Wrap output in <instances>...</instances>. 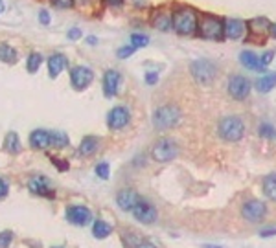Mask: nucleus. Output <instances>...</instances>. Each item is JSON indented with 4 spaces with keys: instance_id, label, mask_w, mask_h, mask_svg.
<instances>
[{
    "instance_id": "obj_1",
    "label": "nucleus",
    "mask_w": 276,
    "mask_h": 248,
    "mask_svg": "<svg viewBox=\"0 0 276 248\" xmlns=\"http://www.w3.org/2000/svg\"><path fill=\"white\" fill-rule=\"evenodd\" d=\"M171 20H173V30L179 35H193L199 28L197 13H195V9L188 8V6H180V8L173 9Z\"/></svg>"
},
{
    "instance_id": "obj_2",
    "label": "nucleus",
    "mask_w": 276,
    "mask_h": 248,
    "mask_svg": "<svg viewBox=\"0 0 276 248\" xmlns=\"http://www.w3.org/2000/svg\"><path fill=\"white\" fill-rule=\"evenodd\" d=\"M219 136L225 140V142H239L243 138L245 133V125L241 121V118L238 116H226L219 121Z\"/></svg>"
},
{
    "instance_id": "obj_3",
    "label": "nucleus",
    "mask_w": 276,
    "mask_h": 248,
    "mask_svg": "<svg viewBox=\"0 0 276 248\" xmlns=\"http://www.w3.org/2000/svg\"><path fill=\"white\" fill-rule=\"evenodd\" d=\"M180 119V110L175 105H162L155 110L153 114V125L160 131H166V129H171L179 123Z\"/></svg>"
},
{
    "instance_id": "obj_4",
    "label": "nucleus",
    "mask_w": 276,
    "mask_h": 248,
    "mask_svg": "<svg viewBox=\"0 0 276 248\" xmlns=\"http://www.w3.org/2000/svg\"><path fill=\"white\" fill-rule=\"evenodd\" d=\"M217 73V66L210 59H197L192 63V76L201 85H208L214 81Z\"/></svg>"
},
{
    "instance_id": "obj_5",
    "label": "nucleus",
    "mask_w": 276,
    "mask_h": 248,
    "mask_svg": "<svg viewBox=\"0 0 276 248\" xmlns=\"http://www.w3.org/2000/svg\"><path fill=\"white\" fill-rule=\"evenodd\" d=\"M197 32L201 37L210 39V41H217L225 35L223 33V22L217 17H212V15H202V18L199 20Z\"/></svg>"
},
{
    "instance_id": "obj_6",
    "label": "nucleus",
    "mask_w": 276,
    "mask_h": 248,
    "mask_svg": "<svg viewBox=\"0 0 276 248\" xmlns=\"http://www.w3.org/2000/svg\"><path fill=\"white\" fill-rule=\"evenodd\" d=\"M151 155L156 162H170L179 155V145L171 138H162L153 145Z\"/></svg>"
},
{
    "instance_id": "obj_7",
    "label": "nucleus",
    "mask_w": 276,
    "mask_h": 248,
    "mask_svg": "<svg viewBox=\"0 0 276 248\" xmlns=\"http://www.w3.org/2000/svg\"><path fill=\"white\" fill-rule=\"evenodd\" d=\"M94 79V72L88 66H74L70 70V83L76 90H85Z\"/></svg>"
},
{
    "instance_id": "obj_8",
    "label": "nucleus",
    "mask_w": 276,
    "mask_h": 248,
    "mask_svg": "<svg viewBox=\"0 0 276 248\" xmlns=\"http://www.w3.org/2000/svg\"><path fill=\"white\" fill-rule=\"evenodd\" d=\"M265 213H267V206L262 201H256V199L247 201L243 204V208H241V215L248 222H260L265 217Z\"/></svg>"
},
{
    "instance_id": "obj_9",
    "label": "nucleus",
    "mask_w": 276,
    "mask_h": 248,
    "mask_svg": "<svg viewBox=\"0 0 276 248\" xmlns=\"http://www.w3.org/2000/svg\"><path fill=\"white\" fill-rule=\"evenodd\" d=\"M66 220L74 226H87L92 220V211L87 206L74 204L66 208Z\"/></svg>"
},
{
    "instance_id": "obj_10",
    "label": "nucleus",
    "mask_w": 276,
    "mask_h": 248,
    "mask_svg": "<svg viewBox=\"0 0 276 248\" xmlns=\"http://www.w3.org/2000/svg\"><path fill=\"white\" fill-rule=\"evenodd\" d=\"M129 121H131V114H129V110L125 107H114L107 114V125L112 131H120V129L127 127Z\"/></svg>"
},
{
    "instance_id": "obj_11",
    "label": "nucleus",
    "mask_w": 276,
    "mask_h": 248,
    "mask_svg": "<svg viewBox=\"0 0 276 248\" xmlns=\"http://www.w3.org/2000/svg\"><path fill=\"white\" fill-rule=\"evenodd\" d=\"M250 92V81L243 76H232L228 79V94L234 100H245Z\"/></svg>"
},
{
    "instance_id": "obj_12",
    "label": "nucleus",
    "mask_w": 276,
    "mask_h": 248,
    "mask_svg": "<svg viewBox=\"0 0 276 248\" xmlns=\"http://www.w3.org/2000/svg\"><path fill=\"white\" fill-rule=\"evenodd\" d=\"M133 215L136 220H140V222H144V225H151L153 220L156 219V210L155 206H153L151 202H147V201H140L136 202V206L133 208Z\"/></svg>"
},
{
    "instance_id": "obj_13",
    "label": "nucleus",
    "mask_w": 276,
    "mask_h": 248,
    "mask_svg": "<svg viewBox=\"0 0 276 248\" xmlns=\"http://www.w3.org/2000/svg\"><path fill=\"white\" fill-rule=\"evenodd\" d=\"M30 191L35 195H42V197H54V189H52V182L46 177H32L28 182Z\"/></svg>"
},
{
    "instance_id": "obj_14",
    "label": "nucleus",
    "mask_w": 276,
    "mask_h": 248,
    "mask_svg": "<svg viewBox=\"0 0 276 248\" xmlns=\"http://www.w3.org/2000/svg\"><path fill=\"white\" fill-rule=\"evenodd\" d=\"M120 81H122V76H120L118 70H107L103 73V94L107 97H112L118 94Z\"/></svg>"
},
{
    "instance_id": "obj_15",
    "label": "nucleus",
    "mask_w": 276,
    "mask_h": 248,
    "mask_svg": "<svg viewBox=\"0 0 276 248\" xmlns=\"http://www.w3.org/2000/svg\"><path fill=\"white\" fill-rule=\"evenodd\" d=\"M245 30H247V26H245V22L239 20V18H228V20H225V24H223V33L226 35V39H232V41L241 39V37L245 35Z\"/></svg>"
},
{
    "instance_id": "obj_16",
    "label": "nucleus",
    "mask_w": 276,
    "mask_h": 248,
    "mask_svg": "<svg viewBox=\"0 0 276 248\" xmlns=\"http://www.w3.org/2000/svg\"><path fill=\"white\" fill-rule=\"evenodd\" d=\"M30 145H32V149H37V151H46L50 147V133L44 131V129H35L30 134Z\"/></svg>"
},
{
    "instance_id": "obj_17",
    "label": "nucleus",
    "mask_w": 276,
    "mask_h": 248,
    "mask_svg": "<svg viewBox=\"0 0 276 248\" xmlns=\"http://www.w3.org/2000/svg\"><path fill=\"white\" fill-rule=\"evenodd\" d=\"M138 201H140V197H138V193L134 191V189H122V191L116 195V202H118V206L124 211L133 210Z\"/></svg>"
},
{
    "instance_id": "obj_18",
    "label": "nucleus",
    "mask_w": 276,
    "mask_h": 248,
    "mask_svg": "<svg viewBox=\"0 0 276 248\" xmlns=\"http://www.w3.org/2000/svg\"><path fill=\"white\" fill-rule=\"evenodd\" d=\"M66 66H68V59L63 54H52L48 57V73H50L52 79L57 78Z\"/></svg>"
},
{
    "instance_id": "obj_19",
    "label": "nucleus",
    "mask_w": 276,
    "mask_h": 248,
    "mask_svg": "<svg viewBox=\"0 0 276 248\" xmlns=\"http://www.w3.org/2000/svg\"><path fill=\"white\" fill-rule=\"evenodd\" d=\"M239 61H241V64L248 70H256V72H260V70L265 68L262 64V61H260V57H258L254 52H247V50L241 52V54H239Z\"/></svg>"
},
{
    "instance_id": "obj_20",
    "label": "nucleus",
    "mask_w": 276,
    "mask_h": 248,
    "mask_svg": "<svg viewBox=\"0 0 276 248\" xmlns=\"http://www.w3.org/2000/svg\"><path fill=\"white\" fill-rule=\"evenodd\" d=\"M100 147V140L96 136H85L79 143V155L81 156H92Z\"/></svg>"
},
{
    "instance_id": "obj_21",
    "label": "nucleus",
    "mask_w": 276,
    "mask_h": 248,
    "mask_svg": "<svg viewBox=\"0 0 276 248\" xmlns=\"http://www.w3.org/2000/svg\"><path fill=\"white\" fill-rule=\"evenodd\" d=\"M18 59V54L15 48H11L9 44H6V42H2L0 44V61L6 64H15Z\"/></svg>"
},
{
    "instance_id": "obj_22",
    "label": "nucleus",
    "mask_w": 276,
    "mask_h": 248,
    "mask_svg": "<svg viewBox=\"0 0 276 248\" xmlns=\"http://www.w3.org/2000/svg\"><path fill=\"white\" fill-rule=\"evenodd\" d=\"M276 87V73H265V76H262V78L256 81V88L260 92H271L272 88Z\"/></svg>"
},
{
    "instance_id": "obj_23",
    "label": "nucleus",
    "mask_w": 276,
    "mask_h": 248,
    "mask_svg": "<svg viewBox=\"0 0 276 248\" xmlns=\"http://www.w3.org/2000/svg\"><path fill=\"white\" fill-rule=\"evenodd\" d=\"M4 149L8 153H11V155H17V153L20 151V140H18V134L15 133V131H11V133L6 134Z\"/></svg>"
},
{
    "instance_id": "obj_24",
    "label": "nucleus",
    "mask_w": 276,
    "mask_h": 248,
    "mask_svg": "<svg viewBox=\"0 0 276 248\" xmlns=\"http://www.w3.org/2000/svg\"><path fill=\"white\" fill-rule=\"evenodd\" d=\"M110 232H112V226L107 225L105 220H94V225H92V235L96 239H105L110 235Z\"/></svg>"
},
{
    "instance_id": "obj_25",
    "label": "nucleus",
    "mask_w": 276,
    "mask_h": 248,
    "mask_svg": "<svg viewBox=\"0 0 276 248\" xmlns=\"http://www.w3.org/2000/svg\"><path fill=\"white\" fill-rule=\"evenodd\" d=\"M263 193L269 201L276 202V173L267 175L265 180H263Z\"/></svg>"
},
{
    "instance_id": "obj_26",
    "label": "nucleus",
    "mask_w": 276,
    "mask_h": 248,
    "mask_svg": "<svg viewBox=\"0 0 276 248\" xmlns=\"http://www.w3.org/2000/svg\"><path fill=\"white\" fill-rule=\"evenodd\" d=\"M248 28H250V32H252L254 35H265V33L271 30V24H269L267 18H254V20L248 22Z\"/></svg>"
},
{
    "instance_id": "obj_27",
    "label": "nucleus",
    "mask_w": 276,
    "mask_h": 248,
    "mask_svg": "<svg viewBox=\"0 0 276 248\" xmlns=\"http://www.w3.org/2000/svg\"><path fill=\"white\" fill-rule=\"evenodd\" d=\"M68 143H70V138L66 136V133H63V131H54V133H50V147L64 149Z\"/></svg>"
},
{
    "instance_id": "obj_28",
    "label": "nucleus",
    "mask_w": 276,
    "mask_h": 248,
    "mask_svg": "<svg viewBox=\"0 0 276 248\" xmlns=\"http://www.w3.org/2000/svg\"><path fill=\"white\" fill-rule=\"evenodd\" d=\"M153 26H155L156 30H160V32H168V30H171V26H173L171 15L166 13V11H160V13L155 17V22H153Z\"/></svg>"
},
{
    "instance_id": "obj_29",
    "label": "nucleus",
    "mask_w": 276,
    "mask_h": 248,
    "mask_svg": "<svg viewBox=\"0 0 276 248\" xmlns=\"http://www.w3.org/2000/svg\"><path fill=\"white\" fill-rule=\"evenodd\" d=\"M41 64H42V55L41 54H37V52H32V54L28 55V59H26V70L30 73H35L37 70L41 68Z\"/></svg>"
},
{
    "instance_id": "obj_30",
    "label": "nucleus",
    "mask_w": 276,
    "mask_h": 248,
    "mask_svg": "<svg viewBox=\"0 0 276 248\" xmlns=\"http://www.w3.org/2000/svg\"><path fill=\"white\" fill-rule=\"evenodd\" d=\"M258 133L262 138H267V140H274L276 138V127L272 123H262L260 129H258Z\"/></svg>"
},
{
    "instance_id": "obj_31",
    "label": "nucleus",
    "mask_w": 276,
    "mask_h": 248,
    "mask_svg": "<svg viewBox=\"0 0 276 248\" xmlns=\"http://www.w3.org/2000/svg\"><path fill=\"white\" fill-rule=\"evenodd\" d=\"M147 42H149V37L144 35V33H133L131 35V46H134V48H144Z\"/></svg>"
},
{
    "instance_id": "obj_32",
    "label": "nucleus",
    "mask_w": 276,
    "mask_h": 248,
    "mask_svg": "<svg viewBox=\"0 0 276 248\" xmlns=\"http://www.w3.org/2000/svg\"><path fill=\"white\" fill-rule=\"evenodd\" d=\"M96 175L101 180H107L110 175V165L107 164V162H100V164L96 165Z\"/></svg>"
},
{
    "instance_id": "obj_33",
    "label": "nucleus",
    "mask_w": 276,
    "mask_h": 248,
    "mask_svg": "<svg viewBox=\"0 0 276 248\" xmlns=\"http://www.w3.org/2000/svg\"><path fill=\"white\" fill-rule=\"evenodd\" d=\"M134 46L127 44V46H122V48H118V52H116V55H118L120 59H127V57H131V55L134 54Z\"/></svg>"
},
{
    "instance_id": "obj_34",
    "label": "nucleus",
    "mask_w": 276,
    "mask_h": 248,
    "mask_svg": "<svg viewBox=\"0 0 276 248\" xmlns=\"http://www.w3.org/2000/svg\"><path fill=\"white\" fill-rule=\"evenodd\" d=\"M11 239H13L11 232H2V234H0V248H8L9 243H11Z\"/></svg>"
},
{
    "instance_id": "obj_35",
    "label": "nucleus",
    "mask_w": 276,
    "mask_h": 248,
    "mask_svg": "<svg viewBox=\"0 0 276 248\" xmlns=\"http://www.w3.org/2000/svg\"><path fill=\"white\" fill-rule=\"evenodd\" d=\"M39 22H41L42 26H48V24H50V13H48V9H41V11H39Z\"/></svg>"
},
{
    "instance_id": "obj_36",
    "label": "nucleus",
    "mask_w": 276,
    "mask_h": 248,
    "mask_svg": "<svg viewBox=\"0 0 276 248\" xmlns=\"http://www.w3.org/2000/svg\"><path fill=\"white\" fill-rule=\"evenodd\" d=\"M52 4L57 6V8L66 9V8H72V6H74V0H52Z\"/></svg>"
},
{
    "instance_id": "obj_37",
    "label": "nucleus",
    "mask_w": 276,
    "mask_h": 248,
    "mask_svg": "<svg viewBox=\"0 0 276 248\" xmlns=\"http://www.w3.org/2000/svg\"><path fill=\"white\" fill-rule=\"evenodd\" d=\"M276 235V226H271V228H262L260 230V237H272Z\"/></svg>"
},
{
    "instance_id": "obj_38",
    "label": "nucleus",
    "mask_w": 276,
    "mask_h": 248,
    "mask_svg": "<svg viewBox=\"0 0 276 248\" xmlns=\"http://www.w3.org/2000/svg\"><path fill=\"white\" fill-rule=\"evenodd\" d=\"M272 57H274V52H265V54H263L262 57H260V61H262L263 66H267V64H271Z\"/></svg>"
},
{
    "instance_id": "obj_39",
    "label": "nucleus",
    "mask_w": 276,
    "mask_h": 248,
    "mask_svg": "<svg viewBox=\"0 0 276 248\" xmlns=\"http://www.w3.org/2000/svg\"><path fill=\"white\" fill-rule=\"evenodd\" d=\"M81 35H83V33H81V30H79V28H72V30H68V39H70V41H78Z\"/></svg>"
},
{
    "instance_id": "obj_40",
    "label": "nucleus",
    "mask_w": 276,
    "mask_h": 248,
    "mask_svg": "<svg viewBox=\"0 0 276 248\" xmlns=\"http://www.w3.org/2000/svg\"><path fill=\"white\" fill-rule=\"evenodd\" d=\"M156 81H158V73H156V72H147L146 73V83H147V85H155Z\"/></svg>"
},
{
    "instance_id": "obj_41",
    "label": "nucleus",
    "mask_w": 276,
    "mask_h": 248,
    "mask_svg": "<svg viewBox=\"0 0 276 248\" xmlns=\"http://www.w3.org/2000/svg\"><path fill=\"white\" fill-rule=\"evenodd\" d=\"M52 162H54V165H57V167H59V171H66V169H68V164H66L64 160H55V158H54Z\"/></svg>"
},
{
    "instance_id": "obj_42",
    "label": "nucleus",
    "mask_w": 276,
    "mask_h": 248,
    "mask_svg": "<svg viewBox=\"0 0 276 248\" xmlns=\"http://www.w3.org/2000/svg\"><path fill=\"white\" fill-rule=\"evenodd\" d=\"M6 195H8V184H6L4 180L0 179V199L6 197Z\"/></svg>"
},
{
    "instance_id": "obj_43",
    "label": "nucleus",
    "mask_w": 276,
    "mask_h": 248,
    "mask_svg": "<svg viewBox=\"0 0 276 248\" xmlns=\"http://www.w3.org/2000/svg\"><path fill=\"white\" fill-rule=\"evenodd\" d=\"M107 6H112V8H120V6L124 4L125 0H103Z\"/></svg>"
},
{
    "instance_id": "obj_44",
    "label": "nucleus",
    "mask_w": 276,
    "mask_h": 248,
    "mask_svg": "<svg viewBox=\"0 0 276 248\" xmlns=\"http://www.w3.org/2000/svg\"><path fill=\"white\" fill-rule=\"evenodd\" d=\"M136 248H156V246H155V244H153V243H144V241H142V243L138 244Z\"/></svg>"
},
{
    "instance_id": "obj_45",
    "label": "nucleus",
    "mask_w": 276,
    "mask_h": 248,
    "mask_svg": "<svg viewBox=\"0 0 276 248\" xmlns=\"http://www.w3.org/2000/svg\"><path fill=\"white\" fill-rule=\"evenodd\" d=\"M87 42H88V44H96V42H98V39H96V37H87Z\"/></svg>"
},
{
    "instance_id": "obj_46",
    "label": "nucleus",
    "mask_w": 276,
    "mask_h": 248,
    "mask_svg": "<svg viewBox=\"0 0 276 248\" xmlns=\"http://www.w3.org/2000/svg\"><path fill=\"white\" fill-rule=\"evenodd\" d=\"M271 33H272V37L276 39V24H272V26H271Z\"/></svg>"
},
{
    "instance_id": "obj_47",
    "label": "nucleus",
    "mask_w": 276,
    "mask_h": 248,
    "mask_svg": "<svg viewBox=\"0 0 276 248\" xmlns=\"http://www.w3.org/2000/svg\"><path fill=\"white\" fill-rule=\"evenodd\" d=\"M6 9V4H4V0H0V13H2V11H4Z\"/></svg>"
},
{
    "instance_id": "obj_48",
    "label": "nucleus",
    "mask_w": 276,
    "mask_h": 248,
    "mask_svg": "<svg viewBox=\"0 0 276 248\" xmlns=\"http://www.w3.org/2000/svg\"><path fill=\"white\" fill-rule=\"evenodd\" d=\"M204 248H223V246H216V244H204Z\"/></svg>"
},
{
    "instance_id": "obj_49",
    "label": "nucleus",
    "mask_w": 276,
    "mask_h": 248,
    "mask_svg": "<svg viewBox=\"0 0 276 248\" xmlns=\"http://www.w3.org/2000/svg\"><path fill=\"white\" fill-rule=\"evenodd\" d=\"M54 248H63V246H54Z\"/></svg>"
}]
</instances>
